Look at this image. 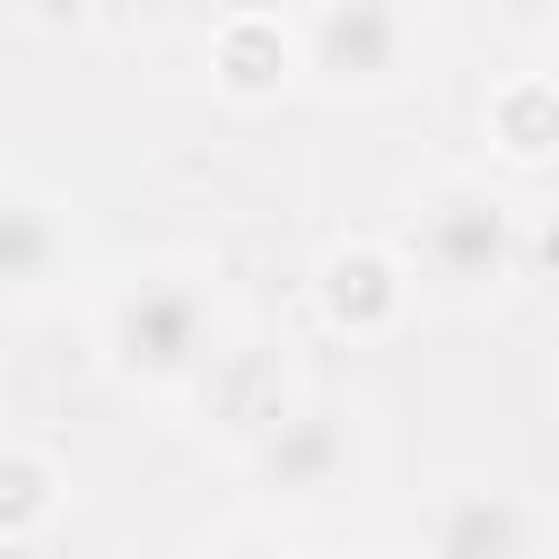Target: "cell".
I'll use <instances>...</instances> for the list:
<instances>
[{
	"label": "cell",
	"instance_id": "1",
	"mask_svg": "<svg viewBox=\"0 0 559 559\" xmlns=\"http://www.w3.org/2000/svg\"><path fill=\"white\" fill-rule=\"evenodd\" d=\"M96 349L122 384L140 393H175L192 384L210 358H218V306H210V280L192 262H148L131 280L105 288L96 306Z\"/></svg>",
	"mask_w": 559,
	"mask_h": 559
},
{
	"label": "cell",
	"instance_id": "2",
	"mask_svg": "<svg viewBox=\"0 0 559 559\" xmlns=\"http://www.w3.org/2000/svg\"><path fill=\"white\" fill-rule=\"evenodd\" d=\"M411 245H419V271L445 280L454 297H498L515 280V262H524V218H515V201L498 183L454 175V183H437L419 201Z\"/></svg>",
	"mask_w": 559,
	"mask_h": 559
},
{
	"label": "cell",
	"instance_id": "3",
	"mask_svg": "<svg viewBox=\"0 0 559 559\" xmlns=\"http://www.w3.org/2000/svg\"><path fill=\"white\" fill-rule=\"evenodd\" d=\"M411 52H419V26H411V9H384V0H332V9L297 17V79H314L332 96L402 87Z\"/></svg>",
	"mask_w": 559,
	"mask_h": 559
},
{
	"label": "cell",
	"instance_id": "4",
	"mask_svg": "<svg viewBox=\"0 0 559 559\" xmlns=\"http://www.w3.org/2000/svg\"><path fill=\"white\" fill-rule=\"evenodd\" d=\"M245 472H253V489L280 498V507H323V498H341V480L358 472V428H349L341 402L297 393V402L245 445Z\"/></svg>",
	"mask_w": 559,
	"mask_h": 559
},
{
	"label": "cell",
	"instance_id": "5",
	"mask_svg": "<svg viewBox=\"0 0 559 559\" xmlns=\"http://www.w3.org/2000/svg\"><path fill=\"white\" fill-rule=\"evenodd\" d=\"M314 306H323L332 332L376 341V332H393V323L411 314V262H402L393 245L349 236V245H332V253L314 262Z\"/></svg>",
	"mask_w": 559,
	"mask_h": 559
},
{
	"label": "cell",
	"instance_id": "6",
	"mask_svg": "<svg viewBox=\"0 0 559 559\" xmlns=\"http://www.w3.org/2000/svg\"><path fill=\"white\" fill-rule=\"evenodd\" d=\"M210 79L218 96L236 105H262L297 79V17H271V9H236L210 26Z\"/></svg>",
	"mask_w": 559,
	"mask_h": 559
},
{
	"label": "cell",
	"instance_id": "7",
	"mask_svg": "<svg viewBox=\"0 0 559 559\" xmlns=\"http://www.w3.org/2000/svg\"><path fill=\"white\" fill-rule=\"evenodd\" d=\"M61 271H70V218H61L44 192L0 183V306L44 297Z\"/></svg>",
	"mask_w": 559,
	"mask_h": 559
},
{
	"label": "cell",
	"instance_id": "8",
	"mask_svg": "<svg viewBox=\"0 0 559 559\" xmlns=\"http://www.w3.org/2000/svg\"><path fill=\"white\" fill-rule=\"evenodd\" d=\"M428 559H524V507L498 480H463L428 515Z\"/></svg>",
	"mask_w": 559,
	"mask_h": 559
},
{
	"label": "cell",
	"instance_id": "9",
	"mask_svg": "<svg viewBox=\"0 0 559 559\" xmlns=\"http://www.w3.org/2000/svg\"><path fill=\"white\" fill-rule=\"evenodd\" d=\"M192 393L218 411V428H236V445H253V437H262V428L297 402V384H288V376L253 349V341H245V349H218V358L192 376Z\"/></svg>",
	"mask_w": 559,
	"mask_h": 559
},
{
	"label": "cell",
	"instance_id": "10",
	"mask_svg": "<svg viewBox=\"0 0 559 559\" xmlns=\"http://www.w3.org/2000/svg\"><path fill=\"white\" fill-rule=\"evenodd\" d=\"M489 131H498L507 157H542V148L559 140V87H550V70L507 79V87L489 96Z\"/></svg>",
	"mask_w": 559,
	"mask_h": 559
},
{
	"label": "cell",
	"instance_id": "11",
	"mask_svg": "<svg viewBox=\"0 0 559 559\" xmlns=\"http://www.w3.org/2000/svg\"><path fill=\"white\" fill-rule=\"evenodd\" d=\"M52 507H61V472H52L35 445H0V542L44 533Z\"/></svg>",
	"mask_w": 559,
	"mask_h": 559
},
{
	"label": "cell",
	"instance_id": "12",
	"mask_svg": "<svg viewBox=\"0 0 559 559\" xmlns=\"http://www.w3.org/2000/svg\"><path fill=\"white\" fill-rule=\"evenodd\" d=\"M192 559H297L280 533H262V524H227V533H210Z\"/></svg>",
	"mask_w": 559,
	"mask_h": 559
},
{
	"label": "cell",
	"instance_id": "13",
	"mask_svg": "<svg viewBox=\"0 0 559 559\" xmlns=\"http://www.w3.org/2000/svg\"><path fill=\"white\" fill-rule=\"evenodd\" d=\"M550 87H559V52H550Z\"/></svg>",
	"mask_w": 559,
	"mask_h": 559
}]
</instances>
